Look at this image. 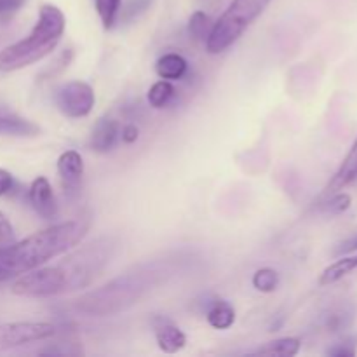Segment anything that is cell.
Listing matches in <instances>:
<instances>
[{
	"label": "cell",
	"instance_id": "1",
	"mask_svg": "<svg viewBox=\"0 0 357 357\" xmlns=\"http://www.w3.org/2000/svg\"><path fill=\"white\" fill-rule=\"evenodd\" d=\"M119 243L114 237H100L72 251L54 265H42L20 275L13 293L28 298H49L63 293L87 288L117 255Z\"/></svg>",
	"mask_w": 357,
	"mask_h": 357
},
{
	"label": "cell",
	"instance_id": "2",
	"mask_svg": "<svg viewBox=\"0 0 357 357\" xmlns=\"http://www.w3.org/2000/svg\"><path fill=\"white\" fill-rule=\"evenodd\" d=\"M176 271V258L145 261L73 302V310L89 317L115 316L139 303Z\"/></svg>",
	"mask_w": 357,
	"mask_h": 357
},
{
	"label": "cell",
	"instance_id": "3",
	"mask_svg": "<svg viewBox=\"0 0 357 357\" xmlns=\"http://www.w3.org/2000/svg\"><path fill=\"white\" fill-rule=\"evenodd\" d=\"M89 216L66 220L0 248V282L20 278L75 248L87 236Z\"/></svg>",
	"mask_w": 357,
	"mask_h": 357
},
{
	"label": "cell",
	"instance_id": "4",
	"mask_svg": "<svg viewBox=\"0 0 357 357\" xmlns=\"http://www.w3.org/2000/svg\"><path fill=\"white\" fill-rule=\"evenodd\" d=\"M65 14L52 3H44L30 33L0 51V72H16L38 63L58 47L65 33Z\"/></svg>",
	"mask_w": 357,
	"mask_h": 357
},
{
	"label": "cell",
	"instance_id": "5",
	"mask_svg": "<svg viewBox=\"0 0 357 357\" xmlns=\"http://www.w3.org/2000/svg\"><path fill=\"white\" fill-rule=\"evenodd\" d=\"M271 2L272 0H232L220 20L213 23L206 37V51L209 54L227 51L264 14Z\"/></svg>",
	"mask_w": 357,
	"mask_h": 357
},
{
	"label": "cell",
	"instance_id": "6",
	"mask_svg": "<svg viewBox=\"0 0 357 357\" xmlns=\"http://www.w3.org/2000/svg\"><path fill=\"white\" fill-rule=\"evenodd\" d=\"M56 107L70 119H82L93 112L96 96L93 87L82 80H72L56 91Z\"/></svg>",
	"mask_w": 357,
	"mask_h": 357
},
{
	"label": "cell",
	"instance_id": "7",
	"mask_svg": "<svg viewBox=\"0 0 357 357\" xmlns=\"http://www.w3.org/2000/svg\"><path fill=\"white\" fill-rule=\"evenodd\" d=\"M54 333L56 328L49 323L0 324V352L45 342L51 337H54Z\"/></svg>",
	"mask_w": 357,
	"mask_h": 357
},
{
	"label": "cell",
	"instance_id": "8",
	"mask_svg": "<svg viewBox=\"0 0 357 357\" xmlns=\"http://www.w3.org/2000/svg\"><path fill=\"white\" fill-rule=\"evenodd\" d=\"M58 176L61 180L63 190L68 197L79 194L80 183H82L84 176V160L77 150H66L58 157Z\"/></svg>",
	"mask_w": 357,
	"mask_h": 357
},
{
	"label": "cell",
	"instance_id": "9",
	"mask_svg": "<svg viewBox=\"0 0 357 357\" xmlns=\"http://www.w3.org/2000/svg\"><path fill=\"white\" fill-rule=\"evenodd\" d=\"M28 199H30L31 208L35 209V213L40 218L54 220L58 216V202H56L51 183H49L45 176H37L31 181L30 190H28Z\"/></svg>",
	"mask_w": 357,
	"mask_h": 357
},
{
	"label": "cell",
	"instance_id": "10",
	"mask_svg": "<svg viewBox=\"0 0 357 357\" xmlns=\"http://www.w3.org/2000/svg\"><path fill=\"white\" fill-rule=\"evenodd\" d=\"M153 330H155V340L157 345L162 352L166 354H176L181 349L187 345V337H185L183 331L176 326V324L171 323L169 319H164V317H155L152 321Z\"/></svg>",
	"mask_w": 357,
	"mask_h": 357
},
{
	"label": "cell",
	"instance_id": "11",
	"mask_svg": "<svg viewBox=\"0 0 357 357\" xmlns=\"http://www.w3.org/2000/svg\"><path fill=\"white\" fill-rule=\"evenodd\" d=\"M121 138V126L114 119L103 117L96 122L91 135V149L98 153H107L117 145Z\"/></svg>",
	"mask_w": 357,
	"mask_h": 357
},
{
	"label": "cell",
	"instance_id": "12",
	"mask_svg": "<svg viewBox=\"0 0 357 357\" xmlns=\"http://www.w3.org/2000/svg\"><path fill=\"white\" fill-rule=\"evenodd\" d=\"M357 178V139L352 143L351 150L345 155L344 162L340 164L337 173L333 174V178L330 180L326 187V194H335V192L342 190L344 187H347L352 180Z\"/></svg>",
	"mask_w": 357,
	"mask_h": 357
},
{
	"label": "cell",
	"instance_id": "13",
	"mask_svg": "<svg viewBox=\"0 0 357 357\" xmlns=\"http://www.w3.org/2000/svg\"><path fill=\"white\" fill-rule=\"evenodd\" d=\"M188 70L187 59L178 52H166L160 56L155 63V72L160 79L166 80H180L183 79Z\"/></svg>",
	"mask_w": 357,
	"mask_h": 357
},
{
	"label": "cell",
	"instance_id": "14",
	"mask_svg": "<svg viewBox=\"0 0 357 357\" xmlns=\"http://www.w3.org/2000/svg\"><path fill=\"white\" fill-rule=\"evenodd\" d=\"M0 135L35 138V136L40 135V128L35 122L17 117V115H0Z\"/></svg>",
	"mask_w": 357,
	"mask_h": 357
},
{
	"label": "cell",
	"instance_id": "15",
	"mask_svg": "<svg viewBox=\"0 0 357 357\" xmlns=\"http://www.w3.org/2000/svg\"><path fill=\"white\" fill-rule=\"evenodd\" d=\"M206 319H208L209 326L215 330H229L236 323V310L225 300H215L209 303L208 310H206Z\"/></svg>",
	"mask_w": 357,
	"mask_h": 357
},
{
	"label": "cell",
	"instance_id": "16",
	"mask_svg": "<svg viewBox=\"0 0 357 357\" xmlns=\"http://www.w3.org/2000/svg\"><path fill=\"white\" fill-rule=\"evenodd\" d=\"M302 342L298 338L286 337L272 340L253 352V356H268V357H293L300 352Z\"/></svg>",
	"mask_w": 357,
	"mask_h": 357
},
{
	"label": "cell",
	"instance_id": "17",
	"mask_svg": "<svg viewBox=\"0 0 357 357\" xmlns=\"http://www.w3.org/2000/svg\"><path fill=\"white\" fill-rule=\"evenodd\" d=\"M357 268V253L352 255V257H344L340 260H337L335 264H331L330 267H326L323 271L319 278V284L321 286H330L333 282L340 281L344 279L345 275L351 274L352 271Z\"/></svg>",
	"mask_w": 357,
	"mask_h": 357
},
{
	"label": "cell",
	"instance_id": "18",
	"mask_svg": "<svg viewBox=\"0 0 357 357\" xmlns=\"http://www.w3.org/2000/svg\"><path fill=\"white\" fill-rule=\"evenodd\" d=\"M176 94V89L174 86L171 84V80L166 79H160L153 84L152 87L149 89V103L150 107L153 108H164L171 103V100L174 98Z\"/></svg>",
	"mask_w": 357,
	"mask_h": 357
},
{
	"label": "cell",
	"instance_id": "19",
	"mask_svg": "<svg viewBox=\"0 0 357 357\" xmlns=\"http://www.w3.org/2000/svg\"><path fill=\"white\" fill-rule=\"evenodd\" d=\"M121 3L122 0H94V7H96V13L105 30H112L114 24L117 23Z\"/></svg>",
	"mask_w": 357,
	"mask_h": 357
},
{
	"label": "cell",
	"instance_id": "20",
	"mask_svg": "<svg viewBox=\"0 0 357 357\" xmlns=\"http://www.w3.org/2000/svg\"><path fill=\"white\" fill-rule=\"evenodd\" d=\"M251 282H253V288L258 289V291L272 293L275 291L279 286V274L278 271H274V268L271 267L260 268V271H257L253 274Z\"/></svg>",
	"mask_w": 357,
	"mask_h": 357
},
{
	"label": "cell",
	"instance_id": "21",
	"mask_svg": "<svg viewBox=\"0 0 357 357\" xmlns=\"http://www.w3.org/2000/svg\"><path fill=\"white\" fill-rule=\"evenodd\" d=\"M211 26V17L202 13V10H195L190 16V21H188V33L194 40H206Z\"/></svg>",
	"mask_w": 357,
	"mask_h": 357
},
{
	"label": "cell",
	"instance_id": "22",
	"mask_svg": "<svg viewBox=\"0 0 357 357\" xmlns=\"http://www.w3.org/2000/svg\"><path fill=\"white\" fill-rule=\"evenodd\" d=\"M153 2L155 0H128L126 6L121 7V10H119L117 20H121L122 23H131V21L143 16L153 6Z\"/></svg>",
	"mask_w": 357,
	"mask_h": 357
},
{
	"label": "cell",
	"instance_id": "23",
	"mask_svg": "<svg viewBox=\"0 0 357 357\" xmlns=\"http://www.w3.org/2000/svg\"><path fill=\"white\" fill-rule=\"evenodd\" d=\"M352 204V199L349 194H342V192H335L331 197L323 204V211L331 213V215H340V213L347 211Z\"/></svg>",
	"mask_w": 357,
	"mask_h": 357
},
{
	"label": "cell",
	"instance_id": "24",
	"mask_svg": "<svg viewBox=\"0 0 357 357\" xmlns=\"http://www.w3.org/2000/svg\"><path fill=\"white\" fill-rule=\"evenodd\" d=\"M349 323H351V314L345 312V310H333V312L328 314L326 321H324L328 331H340Z\"/></svg>",
	"mask_w": 357,
	"mask_h": 357
},
{
	"label": "cell",
	"instance_id": "25",
	"mask_svg": "<svg viewBox=\"0 0 357 357\" xmlns=\"http://www.w3.org/2000/svg\"><path fill=\"white\" fill-rule=\"evenodd\" d=\"M72 58H73L72 49H66V51L61 52V54L58 56V59H56V61L52 63L51 68L45 70V73H44V75H42V79H52V77H56V75H58V73H61L63 70H65L66 66L70 65Z\"/></svg>",
	"mask_w": 357,
	"mask_h": 357
},
{
	"label": "cell",
	"instance_id": "26",
	"mask_svg": "<svg viewBox=\"0 0 357 357\" xmlns=\"http://www.w3.org/2000/svg\"><path fill=\"white\" fill-rule=\"evenodd\" d=\"M354 340H344V342H338V344H335L333 347H330L326 351L328 356L331 357H354L357 354V349H356Z\"/></svg>",
	"mask_w": 357,
	"mask_h": 357
},
{
	"label": "cell",
	"instance_id": "27",
	"mask_svg": "<svg viewBox=\"0 0 357 357\" xmlns=\"http://www.w3.org/2000/svg\"><path fill=\"white\" fill-rule=\"evenodd\" d=\"M14 243V230L7 216L0 211V248H6Z\"/></svg>",
	"mask_w": 357,
	"mask_h": 357
},
{
	"label": "cell",
	"instance_id": "28",
	"mask_svg": "<svg viewBox=\"0 0 357 357\" xmlns=\"http://www.w3.org/2000/svg\"><path fill=\"white\" fill-rule=\"evenodd\" d=\"M26 0H0V17L13 16Z\"/></svg>",
	"mask_w": 357,
	"mask_h": 357
},
{
	"label": "cell",
	"instance_id": "29",
	"mask_svg": "<svg viewBox=\"0 0 357 357\" xmlns=\"http://www.w3.org/2000/svg\"><path fill=\"white\" fill-rule=\"evenodd\" d=\"M14 178L7 169H0V195H6L13 190Z\"/></svg>",
	"mask_w": 357,
	"mask_h": 357
},
{
	"label": "cell",
	"instance_id": "30",
	"mask_svg": "<svg viewBox=\"0 0 357 357\" xmlns=\"http://www.w3.org/2000/svg\"><path fill=\"white\" fill-rule=\"evenodd\" d=\"M138 135H139V129L136 128L135 124H126L124 128H122V131H121L122 142L129 143V145H131V143H135L136 139H138Z\"/></svg>",
	"mask_w": 357,
	"mask_h": 357
},
{
	"label": "cell",
	"instance_id": "31",
	"mask_svg": "<svg viewBox=\"0 0 357 357\" xmlns=\"http://www.w3.org/2000/svg\"><path fill=\"white\" fill-rule=\"evenodd\" d=\"M352 251H357V234L356 236L349 237L347 241H344V243H340L337 246V250H335V255H349L352 253Z\"/></svg>",
	"mask_w": 357,
	"mask_h": 357
}]
</instances>
